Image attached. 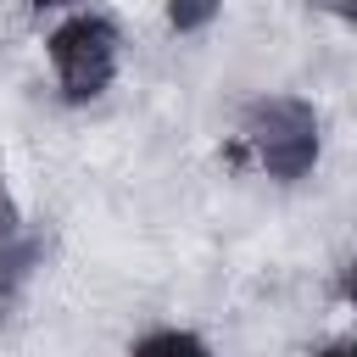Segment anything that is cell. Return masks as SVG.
<instances>
[{
  "instance_id": "obj_6",
  "label": "cell",
  "mask_w": 357,
  "mask_h": 357,
  "mask_svg": "<svg viewBox=\"0 0 357 357\" xmlns=\"http://www.w3.org/2000/svg\"><path fill=\"white\" fill-rule=\"evenodd\" d=\"M318 357H357V340H335V346H324Z\"/></svg>"
},
{
  "instance_id": "obj_2",
  "label": "cell",
  "mask_w": 357,
  "mask_h": 357,
  "mask_svg": "<svg viewBox=\"0 0 357 357\" xmlns=\"http://www.w3.org/2000/svg\"><path fill=\"white\" fill-rule=\"evenodd\" d=\"M245 139L273 178H301L318 162V112L296 95H262L245 112Z\"/></svg>"
},
{
  "instance_id": "obj_4",
  "label": "cell",
  "mask_w": 357,
  "mask_h": 357,
  "mask_svg": "<svg viewBox=\"0 0 357 357\" xmlns=\"http://www.w3.org/2000/svg\"><path fill=\"white\" fill-rule=\"evenodd\" d=\"M212 17H218L212 6H173V11H167L173 28H201V22H212Z\"/></svg>"
},
{
  "instance_id": "obj_1",
  "label": "cell",
  "mask_w": 357,
  "mask_h": 357,
  "mask_svg": "<svg viewBox=\"0 0 357 357\" xmlns=\"http://www.w3.org/2000/svg\"><path fill=\"white\" fill-rule=\"evenodd\" d=\"M50 67H56V84L73 106L106 95V84L117 78V28H112V17H100V11L61 17L56 33H50Z\"/></svg>"
},
{
  "instance_id": "obj_5",
  "label": "cell",
  "mask_w": 357,
  "mask_h": 357,
  "mask_svg": "<svg viewBox=\"0 0 357 357\" xmlns=\"http://www.w3.org/2000/svg\"><path fill=\"white\" fill-rule=\"evenodd\" d=\"M340 296H346V307L357 312V257H351V262L340 268Z\"/></svg>"
},
{
  "instance_id": "obj_3",
  "label": "cell",
  "mask_w": 357,
  "mask_h": 357,
  "mask_svg": "<svg viewBox=\"0 0 357 357\" xmlns=\"http://www.w3.org/2000/svg\"><path fill=\"white\" fill-rule=\"evenodd\" d=\"M128 357H212V346L190 329H151V335L134 340Z\"/></svg>"
}]
</instances>
